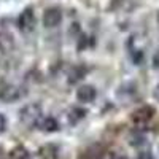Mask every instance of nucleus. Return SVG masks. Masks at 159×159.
Returning <instances> with one entry per match:
<instances>
[{
	"label": "nucleus",
	"mask_w": 159,
	"mask_h": 159,
	"mask_svg": "<svg viewBox=\"0 0 159 159\" xmlns=\"http://www.w3.org/2000/svg\"><path fill=\"white\" fill-rule=\"evenodd\" d=\"M86 113H88V111H86L84 108H78V107L72 108V110H70V115H69V118H70V123H72V124H75L76 121H80V119H83Z\"/></svg>",
	"instance_id": "9"
},
{
	"label": "nucleus",
	"mask_w": 159,
	"mask_h": 159,
	"mask_svg": "<svg viewBox=\"0 0 159 159\" xmlns=\"http://www.w3.org/2000/svg\"><path fill=\"white\" fill-rule=\"evenodd\" d=\"M43 118V110L40 103H27L19 111V119L24 126H37Z\"/></svg>",
	"instance_id": "1"
},
{
	"label": "nucleus",
	"mask_w": 159,
	"mask_h": 159,
	"mask_svg": "<svg viewBox=\"0 0 159 159\" xmlns=\"http://www.w3.org/2000/svg\"><path fill=\"white\" fill-rule=\"evenodd\" d=\"M137 159H154V157H153V154H151L150 151H142Z\"/></svg>",
	"instance_id": "11"
},
{
	"label": "nucleus",
	"mask_w": 159,
	"mask_h": 159,
	"mask_svg": "<svg viewBox=\"0 0 159 159\" xmlns=\"http://www.w3.org/2000/svg\"><path fill=\"white\" fill-rule=\"evenodd\" d=\"M37 127L40 130H43V132H56L59 129V124L54 118H51V116H43L42 119L38 121Z\"/></svg>",
	"instance_id": "7"
},
{
	"label": "nucleus",
	"mask_w": 159,
	"mask_h": 159,
	"mask_svg": "<svg viewBox=\"0 0 159 159\" xmlns=\"http://www.w3.org/2000/svg\"><path fill=\"white\" fill-rule=\"evenodd\" d=\"M157 22H159V15H157Z\"/></svg>",
	"instance_id": "15"
},
{
	"label": "nucleus",
	"mask_w": 159,
	"mask_h": 159,
	"mask_svg": "<svg viewBox=\"0 0 159 159\" xmlns=\"http://www.w3.org/2000/svg\"><path fill=\"white\" fill-rule=\"evenodd\" d=\"M96 97H97V91H96L94 86H91V84H83V86H80L76 89V99L80 102H83V103H89Z\"/></svg>",
	"instance_id": "6"
},
{
	"label": "nucleus",
	"mask_w": 159,
	"mask_h": 159,
	"mask_svg": "<svg viewBox=\"0 0 159 159\" xmlns=\"http://www.w3.org/2000/svg\"><path fill=\"white\" fill-rule=\"evenodd\" d=\"M153 97L159 102V83L156 84V88H154V91H153Z\"/></svg>",
	"instance_id": "14"
},
{
	"label": "nucleus",
	"mask_w": 159,
	"mask_h": 159,
	"mask_svg": "<svg viewBox=\"0 0 159 159\" xmlns=\"http://www.w3.org/2000/svg\"><path fill=\"white\" fill-rule=\"evenodd\" d=\"M108 159H126V157L121 156V154H118V153H110L108 154Z\"/></svg>",
	"instance_id": "13"
},
{
	"label": "nucleus",
	"mask_w": 159,
	"mask_h": 159,
	"mask_svg": "<svg viewBox=\"0 0 159 159\" xmlns=\"http://www.w3.org/2000/svg\"><path fill=\"white\" fill-rule=\"evenodd\" d=\"M10 157H11V159H29L30 154H29V150L25 148V147H22V145H18V147H15V148L11 150Z\"/></svg>",
	"instance_id": "8"
},
{
	"label": "nucleus",
	"mask_w": 159,
	"mask_h": 159,
	"mask_svg": "<svg viewBox=\"0 0 159 159\" xmlns=\"http://www.w3.org/2000/svg\"><path fill=\"white\" fill-rule=\"evenodd\" d=\"M18 24H19V29L22 32H32L34 30V27H35V15H34L32 8H27V10H24L21 13Z\"/></svg>",
	"instance_id": "4"
},
{
	"label": "nucleus",
	"mask_w": 159,
	"mask_h": 159,
	"mask_svg": "<svg viewBox=\"0 0 159 159\" xmlns=\"http://www.w3.org/2000/svg\"><path fill=\"white\" fill-rule=\"evenodd\" d=\"M153 67L159 69V49L154 52V56H153Z\"/></svg>",
	"instance_id": "12"
},
{
	"label": "nucleus",
	"mask_w": 159,
	"mask_h": 159,
	"mask_svg": "<svg viewBox=\"0 0 159 159\" xmlns=\"http://www.w3.org/2000/svg\"><path fill=\"white\" fill-rule=\"evenodd\" d=\"M7 129V118H5V115L3 113H0V134Z\"/></svg>",
	"instance_id": "10"
},
{
	"label": "nucleus",
	"mask_w": 159,
	"mask_h": 159,
	"mask_svg": "<svg viewBox=\"0 0 159 159\" xmlns=\"http://www.w3.org/2000/svg\"><path fill=\"white\" fill-rule=\"evenodd\" d=\"M154 108L151 107V105H143V107L137 108L134 113H132V121L137 123V124H145V123H148L150 119L154 116Z\"/></svg>",
	"instance_id": "3"
},
{
	"label": "nucleus",
	"mask_w": 159,
	"mask_h": 159,
	"mask_svg": "<svg viewBox=\"0 0 159 159\" xmlns=\"http://www.w3.org/2000/svg\"><path fill=\"white\" fill-rule=\"evenodd\" d=\"M22 96H24L22 88L15 86V84H7V86H3L2 89H0V100L7 102V103L16 102V100L22 99Z\"/></svg>",
	"instance_id": "2"
},
{
	"label": "nucleus",
	"mask_w": 159,
	"mask_h": 159,
	"mask_svg": "<svg viewBox=\"0 0 159 159\" xmlns=\"http://www.w3.org/2000/svg\"><path fill=\"white\" fill-rule=\"evenodd\" d=\"M62 21V13L57 8H48L43 15V25L45 27H57Z\"/></svg>",
	"instance_id": "5"
}]
</instances>
